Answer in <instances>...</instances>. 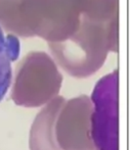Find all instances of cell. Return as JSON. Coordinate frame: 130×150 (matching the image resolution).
<instances>
[{
  "instance_id": "6da1fadb",
  "label": "cell",
  "mask_w": 130,
  "mask_h": 150,
  "mask_svg": "<svg viewBox=\"0 0 130 150\" xmlns=\"http://www.w3.org/2000/svg\"><path fill=\"white\" fill-rule=\"evenodd\" d=\"M53 60L71 77L85 79L95 74L110 51H118V14L110 22H97L82 16L74 35L48 43Z\"/></svg>"
},
{
  "instance_id": "7a4b0ae2",
  "label": "cell",
  "mask_w": 130,
  "mask_h": 150,
  "mask_svg": "<svg viewBox=\"0 0 130 150\" xmlns=\"http://www.w3.org/2000/svg\"><path fill=\"white\" fill-rule=\"evenodd\" d=\"M89 0H24L21 12L30 37L48 43L67 40L77 32Z\"/></svg>"
},
{
  "instance_id": "3957f363",
  "label": "cell",
  "mask_w": 130,
  "mask_h": 150,
  "mask_svg": "<svg viewBox=\"0 0 130 150\" xmlns=\"http://www.w3.org/2000/svg\"><path fill=\"white\" fill-rule=\"evenodd\" d=\"M63 75L48 53L33 51L16 67L11 99L16 105L36 108L46 105L59 96Z\"/></svg>"
},
{
  "instance_id": "277c9868",
  "label": "cell",
  "mask_w": 130,
  "mask_h": 150,
  "mask_svg": "<svg viewBox=\"0 0 130 150\" xmlns=\"http://www.w3.org/2000/svg\"><path fill=\"white\" fill-rule=\"evenodd\" d=\"M92 112L93 103L87 95L66 100L54 128L59 150H95L91 132Z\"/></svg>"
},
{
  "instance_id": "5b68a950",
  "label": "cell",
  "mask_w": 130,
  "mask_h": 150,
  "mask_svg": "<svg viewBox=\"0 0 130 150\" xmlns=\"http://www.w3.org/2000/svg\"><path fill=\"white\" fill-rule=\"evenodd\" d=\"M91 132L95 150H117L118 71L101 78L92 96Z\"/></svg>"
},
{
  "instance_id": "8992f818",
  "label": "cell",
  "mask_w": 130,
  "mask_h": 150,
  "mask_svg": "<svg viewBox=\"0 0 130 150\" xmlns=\"http://www.w3.org/2000/svg\"><path fill=\"white\" fill-rule=\"evenodd\" d=\"M65 102L66 99L59 95L37 113L30 129V150H59L55 140L54 128Z\"/></svg>"
},
{
  "instance_id": "52a82bcc",
  "label": "cell",
  "mask_w": 130,
  "mask_h": 150,
  "mask_svg": "<svg viewBox=\"0 0 130 150\" xmlns=\"http://www.w3.org/2000/svg\"><path fill=\"white\" fill-rule=\"evenodd\" d=\"M21 43L14 34H5L0 26V101L5 96L12 80V62L18 59Z\"/></svg>"
},
{
  "instance_id": "ba28073f",
  "label": "cell",
  "mask_w": 130,
  "mask_h": 150,
  "mask_svg": "<svg viewBox=\"0 0 130 150\" xmlns=\"http://www.w3.org/2000/svg\"><path fill=\"white\" fill-rule=\"evenodd\" d=\"M23 2L24 0H0V26L14 35L30 37L21 12Z\"/></svg>"
}]
</instances>
